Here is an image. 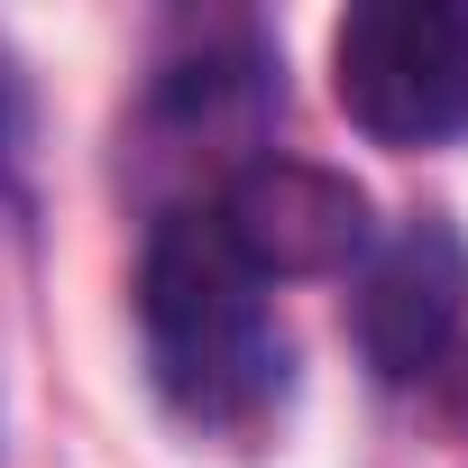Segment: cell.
<instances>
[{
	"instance_id": "1",
	"label": "cell",
	"mask_w": 468,
	"mask_h": 468,
	"mask_svg": "<svg viewBox=\"0 0 468 468\" xmlns=\"http://www.w3.org/2000/svg\"><path fill=\"white\" fill-rule=\"evenodd\" d=\"M138 331L165 413L220 450H267L294 404V358L267 285L229 258L211 211H165L138 258Z\"/></svg>"
},
{
	"instance_id": "3",
	"label": "cell",
	"mask_w": 468,
	"mask_h": 468,
	"mask_svg": "<svg viewBox=\"0 0 468 468\" xmlns=\"http://www.w3.org/2000/svg\"><path fill=\"white\" fill-rule=\"evenodd\" d=\"M211 229L229 239V258H239L258 285H276V276H340L377 239L367 193L340 165H313V156H249V165H229V184L211 202Z\"/></svg>"
},
{
	"instance_id": "5",
	"label": "cell",
	"mask_w": 468,
	"mask_h": 468,
	"mask_svg": "<svg viewBox=\"0 0 468 468\" xmlns=\"http://www.w3.org/2000/svg\"><path fill=\"white\" fill-rule=\"evenodd\" d=\"M441 413L468 431V349H450V367H441Z\"/></svg>"
},
{
	"instance_id": "2",
	"label": "cell",
	"mask_w": 468,
	"mask_h": 468,
	"mask_svg": "<svg viewBox=\"0 0 468 468\" xmlns=\"http://www.w3.org/2000/svg\"><path fill=\"white\" fill-rule=\"evenodd\" d=\"M331 101L377 147H441L468 129V10L358 0L331 28Z\"/></svg>"
},
{
	"instance_id": "4",
	"label": "cell",
	"mask_w": 468,
	"mask_h": 468,
	"mask_svg": "<svg viewBox=\"0 0 468 468\" xmlns=\"http://www.w3.org/2000/svg\"><path fill=\"white\" fill-rule=\"evenodd\" d=\"M459 322H468V239H459L450 211H413L367 267L358 349L386 386H422V377L450 367Z\"/></svg>"
}]
</instances>
